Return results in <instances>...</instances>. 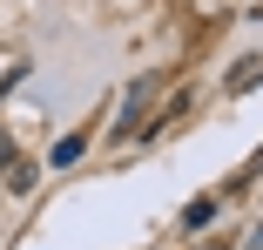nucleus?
<instances>
[{
  "instance_id": "1",
  "label": "nucleus",
  "mask_w": 263,
  "mask_h": 250,
  "mask_svg": "<svg viewBox=\"0 0 263 250\" xmlns=\"http://www.w3.org/2000/svg\"><path fill=\"white\" fill-rule=\"evenodd\" d=\"M209 223H216V196H196V203L182 210V230L196 237V230H209Z\"/></svg>"
},
{
  "instance_id": "2",
  "label": "nucleus",
  "mask_w": 263,
  "mask_h": 250,
  "mask_svg": "<svg viewBox=\"0 0 263 250\" xmlns=\"http://www.w3.org/2000/svg\"><path fill=\"white\" fill-rule=\"evenodd\" d=\"M81 149H88V135H61V142H54V156H47V169H74V163H81Z\"/></svg>"
},
{
  "instance_id": "3",
  "label": "nucleus",
  "mask_w": 263,
  "mask_h": 250,
  "mask_svg": "<svg viewBox=\"0 0 263 250\" xmlns=\"http://www.w3.org/2000/svg\"><path fill=\"white\" fill-rule=\"evenodd\" d=\"M34 176H41V169H34V163H21V156H14V163H7V189H34Z\"/></svg>"
},
{
  "instance_id": "4",
  "label": "nucleus",
  "mask_w": 263,
  "mask_h": 250,
  "mask_svg": "<svg viewBox=\"0 0 263 250\" xmlns=\"http://www.w3.org/2000/svg\"><path fill=\"white\" fill-rule=\"evenodd\" d=\"M256 75H263V61H243V68H236V75H230V88H250V81H256Z\"/></svg>"
},
{
  "instance_id": "5",
  "label": "nucleus",
  "mask_w": 263,
  "mask_h": 250,
  "mask_svg": "<svg viewBox=\"0 0 263 250\" xmlns=\"http://www.w3.org/2000/svg\"><path fill=\"white\" fill-rule=\"evenodd\" d=\"M7 163H14V135L0 129V169H7Z\"/></svg>"
}]
</instances>
